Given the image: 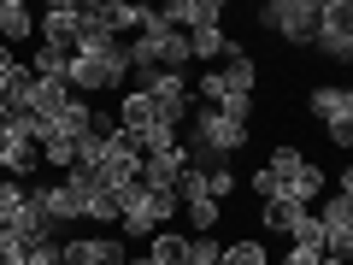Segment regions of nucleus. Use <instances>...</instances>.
Segmentation results:
<instances>
[{"mask_svg": "<svg viewBox=\"0 0 353 265\" xmlns=\"http://www.w3.org/2000/svg\"><path fill=\"white\" fill-rule=\"evenodd\" d=\"M65 83H71V95H101V88H124L130 83V53H124V41L118 48H106V53H71L65 59Z\"/></svg>", "mask_w": 353, "mask_h": 265, "instance_id": "1", "label": "nucleus"}, {"mask_svg": "<svg viewBox=\"0 0 353 265\" xmlns=\"http://www.w3.org/2000/svg\"><path fill=\"white\" fill-rule=\"evenodd\" d=\"M259 24L271 30V36L294 41V48H312V36H318V0H265Z\"/></svg>", "mask_w": 353, "mask_h": 265, "instance_id": "2", "label": "nucleus"}, {"mask_svg": "<svg viewBox=\"0 0 353 265\" xmlns=\"http://www.w3.org/2000/svg\"><path fill=\"white\" fill-rule=\"evenodd\" d=\"M59 265H130V242L124 236H77V242H59Z\"/></svg>", "mask_w": 353, "mask_h": 265, "instance_id": "3", "label": "nucleus"}, {"mask_svg": "<svg viewBox=\"0 0 353 265\" xmlns=\"http://www.w3.org/2000/svg\"><path fill=\"white\" fill-rule=\"evenodd\" d=\"M318 236H324V253L330 259H347L353 253V201H341V195H330V206H318Z\"/></svg>", "mask_w": 353, "mask_h": 265, "instance_id": "4", "label": "nucleus"}, {"mask_svg": "<svg viewBox=\"0 0 353 265\" xmlns=\"http://www.w3.org/2000/svg\"><path fill=\"white\" fill-rule=\"evenodd\" d=\"M136 165H141V153H136V141L118 130V136H106V148H101V159H94V177H101L106 189H124V183H136Z\"/></svg>", "mask_w": 353, "mask_h": 265, "instance_id": "5", "label": "nucleus"}, {"mask_svg": "<svg viewBox=\"0 0 353 265\" xmlns=\"http://www.w3.org/2000/svg\"><path fill=\"white\" fill-rule=\"evenodd\" d=\"M77 18H83V6H77V0H53L48 12L36 18V36H41V48H59V53H71V41H77Z\"/></svg>", "mask_w": 353, "mask_h": 265, "instance_id": "6", "label": "nucleus"}, {"mask_svg": "<svg viewBox=\"0 0 353 265\" xmlns=\"http://www.w3.org/2000/svg\"><path fill=\"white\" fill-rule=\"evenodd\" d=\"M183 165H189V148H183V141H176L171 153H141V165H136V189H176Z\"/></svg>", "mask_w": 353, "mask_h": 265, "instance_id": "7", "label": "nucleus"}, {"mask_svg": "<svg viewBox=\"0 0 353 265\" xmlns=\"http://www.w3.org/2000/svg\"><path fill=\"white\" fill-rule=\"evenodd\" d=\"M41 171V148L24 136H12V130H0V177L6 183H30V177Z\"/></svg>", "mask_w": 353, "mask_h": 265, "instance_id": "8", "label": "nucleus"}, {"mask_svg": "<svg viewBox=\"0 0 353 265\" xmlns=\"http://www.w3.org/2000/svg\"><path fill=\"white\" fill-rule=\"evenodd\" d=\"M6 230H12V242H18L24 253H30V248H41V242H59V224H53V218L41 213L30 195H24V206H18V218H12Z\"/></svg>", "mask_w": 353, "mask_h": 265, "instance_id": "9", "label": "nucleus"}, {"mask_svg": "<svg viewBox=\"0 0 353 265\" xmlns=\"http://www.w3.org/2000/svg\"><path fill=\"white\" fill-rule=\"evenodd\" d=\"M306 106H312L318 124H353V88L347 83H318L306 95Z\"/></svg>", "mask_w": 353, "mask_h": 265, "instance_id": "10", "label": "nucleus"}, {"mask_svg": "<svg viewBox=\"0 0 353 265\" xmlns=\"http://www.w3.org/2000/svg\"><path fill=\"white\" fill-rule=\"evenodd\" d=\"M324 195V171H318L312 159H301L289 177H277V201H294V206H306V201H318Z\"/></svg>", "mask_w": 353, "mask_h": 265, "instance_id": "11", "label": "nucleus"}, {"mask_svg": "<svg viewBox=\"0 0 353 265\" xmlns=\"http://www.w3.org/2000/svg\"><path fill=\"white\" fill-rule=\"evenodd\" d=\"M106 48H118V36L106 30L101 6H83V18H77V41H71V53H106Z\"/></svg>", "mask_w": 353, "mask_h": 265, "instance_id": "12", "label": "nucleus"}, {"mask_svg": "<svg viewBox=\"0 0 353 265\" xmlns=\"http://www.w3.org/2000/svg\"><path fill=\"white\" fill-rule=\"evenodd\" d=\"M48 124H53V136H65V141H83V136H88V124H94V106H88L83 95H71V101H65L59 112L48 118Z\"/></svg>", "mask_w": 353, "mask_h": 265, "instance_id": "13", "label": "nucleus"}, {"mask_svg": "<svg viewBox=\"0 0 353 265\" xmlns=\"http://www.w3.org/2000/svg\"><path fill=\"white\" fill-rule=\"evenodd\" d=\"M65 101H71V83L65 77H30V112L36 118H53Z\"/></svg>", "mask_w": 353, "mask_h": 265, "instance_id": "14", "label": "nucleus"}, {"mask_svg": "<svg viewBox=\"0 0 353 265\" xmlns=\"http://www.w3.org/2000/svg\"><path fill=\"white\" fill-rule=\"evenodd\" d=\"M36 36V12H30L24 0H0V41L6 48H18V41Z\"/></svg>", "mask_w": 353, "mask_h": 265, "instance_id": "15", "label": "nucleus"}, {"mask_svg": "<svg viewBox=\"0 0 353 265\" xmlns=\"http://www.w3.org/2000/svg\"><path fill=\"white\" fill-rule=\"evenodd\" d=\"M218 77H224V88H230V95H248V101H253V83H259V65H253V53H248V48H236V53L224 59V71H218Z\"/></svg>", "mask_w": 353, "mask_h": 265, "instance_id": "16", "label": "nucleus"}, {"mask_svg": "<svg viewBox=\"0 0 353 265\" xmlns=\"http://www.w3.org/2000/svg\"><path fill=\"white\" fill-rule=\"evenodd\" d=\"M236 53V41L224 36V24L212 30H189V59H230Z\"/></svg>", "mask_w": 353, "mask_h": 265, "instance_id": "17", "label": "nucleus"}, {"mask_svg": "<svg viewBox=\"0 0 353 265\" xmlns=\"http://www.w3.org/2000/svg\"><path fill=\"white\" fill-rule=\"evenodd\" d=\"M312 48L324 53V59H341V65H347V59H353V24H318Z\"/></svg>", "mask_w": 353, "mask_h": 265, "instance_id": "18", "label": "nucleus"}, {"mask_svg": "<svg viewBox=\"0 0 353 265\" xmlns=\"http://www.w3.org/2000/svg\"><path fill=\"white\" fill-rule=\"evenodd\" d=\"M148 12H153V6H130V0H106V6H101V18H106V30H112V36L141 30V24H148Z\"/></svg>", "mask_w": 353, "mask_h": 265, "instance_id": "19", "label": "nucleus"}, {"mask_svg": "<svg viewBox=\"0 0 353 265\" xmlns=\"http://www.w3.org/2000/svg\"><path fill=\"white\" fill-rule=\"evenodd\" d=\"M118 213H124V201H118V189H106V183L83 201V218H94V224H118Z\"/></svg>", "mask_w": 353, "mask_h": 265, "instance_id": "20", "label": "nucleus"}, {"mask_svg": "<svg viewBox=\"0 0 353 265\" xmlns=\"http://www.w3.org/2000/svg\"><path fill=\"white\" fill-rule=\"evenodd\" d=\"M218 265H271V248L265 242H224V253H218Z\"/></svg>", "mask_w": 353, "mask_h": 265, "instance_id": "21", "label": "nucleus"}, {"mask_svg": "<svg viewBox=\"0 0 353 265\" xmlns=\"http://www.w3.org/2000/svg\"><path fill=\"white\" fill-rule=\"evenodd\" d=\"M218 213H224V206H218V201H206V195H201V201H183L189 236H212V230H218Z\"/></svg>", "mask_w": 353, "mask_h": 265, "instance_id": "22", "label": "nucleus"}, {"mask_svg": "<svg viewBox=\"0 0 353 265\" xmlns=\"http://www.w3.org/2000/svg\"><path fill=\"white\" fill-rule=\"evenodd\" d=\"M136 153H171L176 141H183V130H171V124H148V130H136Z\"/></svg>", "mask_w": 353, "mask_h": 265, "instance_id": "23", "label": "nucleus"}, {"mask_svg": "<svg viewBox=\"0 0 353 265\" xmlns=\"http://www.w3.org/2000/svg\"><path fill=\"white\" fill-rule=\"evenodd\" d=\"M153 259L159 265H183V253H189V236H183V230H153Z\"/></svg>", "mask_w": 353, "mask_h": 265, "instance_id": "24", "label": "nucleus"}, {"mask_svg": "<svg viewBox=\"0 0 353 265\" xmlns=\"http://www.w3.org/2000/svg\"><path fill=\"white\" fill-rule=\"evenodd\" d=\"M301 213H306V206H294V201H265V206H259L265 230H283V236H289V230L301 224Z\"/></svg>", "mask_w": 353, "mask_h": 265, "instance_id": "25", "label": "nucleus"}, {"mask_svg": "<svg viewBox=\"0 0 353 265\" xmlns=\"http://www.w3.org/2000/svg\"><path fill=\"white\" fill-rule=\"evenodd\" d=\"M41 165L65 177V171L77 165V141H65V136H48V141H41Z\"/></svg>", "mask_w": 353, "mask_h": 265, "instance_id": "26", "label": "nucleus"}, {"mask_svg": "<svg viewBox=\"0 0 353 265\" xmlns=\"http://www.w3.org/2000/svg\"><path fill=\"white\" fill-rule=\"evenodd\" d=\"M65 59H71V53H59V48H36L24 71L30 77H65Z\"/></svg>", "mask_w": 353, "mask_h": 265, "instance_id": "27", "label": "nucleus"}, {"mask_svg": "<svg viewBox=\"0 0 353 265\" xmlns=\"http://www.w3.org/2000/svg\"><path fill=\"white\" fill-rule=\"evenodd\" d=\"M224 195H236V171L224 159H212L206 165V201H224Z\"/></svg>", "mask_w": 353, "mask_h": 265, "instance_id": "28", "label": "nucleus"}, {"mask_svg": "<svg viewBox=\"0 0 353 265\" xmlns=\"http://www.w3.org/2000/svg\"><path fill=\"white\" fill-rule=\"evenodd\" d=\"M218 253H224L218 236H189V253H183V259L189 265H218Z\"/></svg>", "mask_w": 353, "mask_h": 265, "instance_id": "29", "label": "nucleus"}, {"mask_svg": "<svg viewBox=\"0 0 353 265\" xmlns=\"http://www.w3.org/2000/svg\"><path fill=\"white\" fill-rule=\"evenodd\" d=\"M18 206H24V183H6V177H0V230L18 218Z\"/></svg>", "mask_w": 353, "mask_h": 265, "instance_id": "30", "label": "nucleus"}, {"mask_svg": "<svg viewBox=\"0 0 353 265\" xmlns=\"http://www.w3.org/2000/svg\"><path fill=\"white\" fill-rule=\"evenodd\" d=\"M301 159H306L301 148H277V153H271V165H265V171H271V177H289V171H294V165H301Z\"/></svg>", "mask_w": 353, "mask_h": 265, "instance_id": "31", "label": "nucleus"}, {"mask_svg": "<svg viewBox=\"0 0 353 265\" xmlns=\"http://www.w3.org/2000/svg\"><path fill=\"white\" fill-rule=\"evenodd\" d=\"M318 259H324V248H306V242H294V248L283 253L277 265H318Z\"/></svg>", "mask_w": 353, "mask_h": 265, "instance_id": "32", "label": "nucleus"}, {"mask_svg": "<svg viewBox=\"0 0 353 265\" xmlns=\"http://www.w3.org/2000/svg\"><path fill=\"white\" fill-rule=\"evenodd\" d=\"M248 189L259 195V201H277V177H271V171H265V165H259V171L248 177Z\"/></svg>", "mask_w": 353, "mask_h": 265, "instance_id": "33", "label": "nucleus"}, {"mask_svg": "<svg viewBox=\"0 0 353 265\" xmlns=\"http://www.w3.org/2000/svg\"><path fill=\"white\" fill-rule=\"evenodd\" d=\"M24 265H59V242H41V248H30Z\"/></svg>", "mask_w": 353, "mask_h": 265, "instance_id": "34", "label": "nucleus"}, {"mask_svg": "<svg viewBox=\"0 0 353 265\" xmlns=\"http://www.w3.org/2000/svg\"><path fill=\"white\" fill-rule=\"evenodd\" d=\"M12 77H24V65L12 59V48H6V41H0V88L12 83Z\"/></svg>", "mask_w": 353, "mask_h": 265, "instance_id": "35", "label": "nucleus"}, {"mask_svg": "<svg viewBox=\"0 0 353 265\" xmlns=\"http://www.w3.org/2000/svg\"><path fill=\"white\" fill-rule=\"evenodd\" d=\"M324 136L336 141V148H353V124H324Z\"/></svg>", "mask_w": 353, "mask_h": 265, "instance_id": "36", "label": "nucleus"}, {"mask_svg": "<svg viewBox=\"0 0 353 265\" xmlns=\"http://www.w3.org/2000/svg\"><path fill=\"white\" fill-rule=\"evenodd\" d=\"M130 265H159V259H153V253H130Z\"/></svg>", "mask_w": 353, "mask_h": 265, "instance_id": "37", "label": "nucleus"}, {"mask_svg": "<svg viewBox=\"0 0 353 265\" xmlns=\"http://www.w3.org/2000/svg\"><path fill=\"white\" fill-rule=\"evenodd\" d=\"M318 265H347V259H330V253H324V259H318Z\"/></svg>", "mask_w": 353, "mask_h": 265, "instance_id": "38", "label": "nucleus"}, {"mask_svg": "<svg viewBox=\"0 0 353 265\" xmlns=\"http://www.w3.org/2000/svg\"><path fill=\"white\" fill-rule=\"evenodd\" d=\"M183 265H189V259H183Z\"/></svg>", "mask_w": 353, "mask_h": 265, "instance_id": "39", "label": "nucleus"}]
</instances>
